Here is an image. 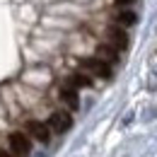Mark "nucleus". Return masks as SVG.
<instances>
[{"instance_id": "1", "label": "nucleus", "mask_w": 157, "mask_h": 157, "mask_svg": "<svg viewBox=\"0 0 157 157\" xmlns=\"http://www.w3.org/2000/svg\"><path fill=\"white\" fill-rule=\"evenodd\" d=\"M7 143H10V152H12L15 157H29L32 155V143H29L27 133L15 131V133H10Z\"/></svg>"}, {"instance_id": "2", "label": "nucleus", "mask_w": 157, "mask_h": 157, "mask_svg": "<svg viewBox=\"0 0 157 157\" xmlns=\"http://www.w3.org/2000/svg\"><path fill=\"white\" fill-rule=\"evenodd\" d=\"M82 70H87V73H92V75H97L101 80H111V75H114L111 65L101 58H85L82 60Z\"/></svg>"}, {"instance_id": "3", "label": "nucleus", "mask_w": 157, "mask_h": 157, "mask_svg": "<svg viewBox=\"0 0 157 157\" xmlns=\"http://www.w3.org/2000/svg\"><path fill=\"white\" fill-rule=\"evenodd\" d=\"M70 126H73V116H70L68 111H53V114L48 116L51 133H65V131H70Z\"/></svg>"}, {"instance_id": "4", "label": "nucleus", "mask_w": 157, "mask_h": 157, "mask_svg": "<svg viewBox=\"0 0 157 157\" xmlns=\"http://www.w3.org/2000/svg\"><path fill=\"white\" fill-rule=\"evenodd\" d=\"M106 39H109V44H111L116 51H126V48H128V34H126V29L118 27V24H114V27L106 29Z\"/></svg>"}, {"instance_id": "5", "label": "nucleus", "mask_w": 157, "mask_h": 157, "mask_svg": "<svg viewBox=\"0 0 157 157\" xmlns=\"http://www.w3.org/2000/svg\"><path fill=\"white\" fill-rule=\"evenodd\" d=\"M27 133L34 138V140L44 143V145L51 140V128H48V123H41V121H27Z\"/></svg>"}, {"instance_id": "6", "label": "nucleus", "mask_w": 157, "mask_h": 157, "mask_svg": "<svg viewBox=\"0 0 157 157\" xmlns=\"http://www.w3.org/2000/svg\"><path fill=\"white\" fill-rule=\"evenodd\" d=\"M60 101H63L68 109H73V111H75V109L80 106V94H78V90H75L73 85H68V82H65V85L60 87Z\"/></svg>"}, {"instance_id": "7", "label": "nucleus", "mask_w": 157, "mask_h": 157, "mask_svg": "<svg viewBox=\"0 0 157 157\" xmlns=\"http://www.w3.org/2000/svg\"><path fill=\"white\" fill-rule=\"evenodd\" d=\"M97 58L106 60L109 65H114V63H118V51L111 46V44H99L97 46Z\"/></svg>"}, {"instance_id": "8", "label": "nucleus", "mask_w": 157, "mask_h": 157, "mask_svg": "<svg viewBox=\"0 0 157 157\" xmlns=\"http://www.w3.org/2000/svg\"><path fill=\"white\" fill-rule=\"evenodd\" d=\"M136 22H138V15L133 10H126V7L116 10V24L118 27H133Z\"/></svg>"}, {"instance_id": "9", "label": "nucleus", "mask_w": 157, "mask_h": 157, "mask_svg": "<svg viewBox=\"0 0 157 157\" xmlns=\"http://www.w3.org/2000/svg\"><path fill=\"white\" fill-rule=\"evenodd\" d=\"M68 85H73L75 90H78V87H92V78H90L87 73H73V75L68 78Z\"/></svg>"}, {"instance_id": "10", "label": "nucleus", "mask_w": 157, "mask_h": 157, "mask_svg": "<svg viewBox=\"0 0 157 157\" xmlns=\"http://www.w3.org/2000/svg\"><path fill=\"white\" fill-rule=\"evenodd\" d=\"M136 0H116V5H121V7H128V5H133Z\"/></svg>"}, {"instance_id": "11", "label": "nucleus", "mask_w": 157, "mask_h": 157, "mask_svg": "<svg viewBox=\"0 0 157 157\" xmlns=\"http://www.w3.org/2000/svg\"><path fill=\"white\" fill-rule=\"evenodd\" d=\"M0 157H12L10 152H5V150H0Z\"/></svg>"}]
</instances>
